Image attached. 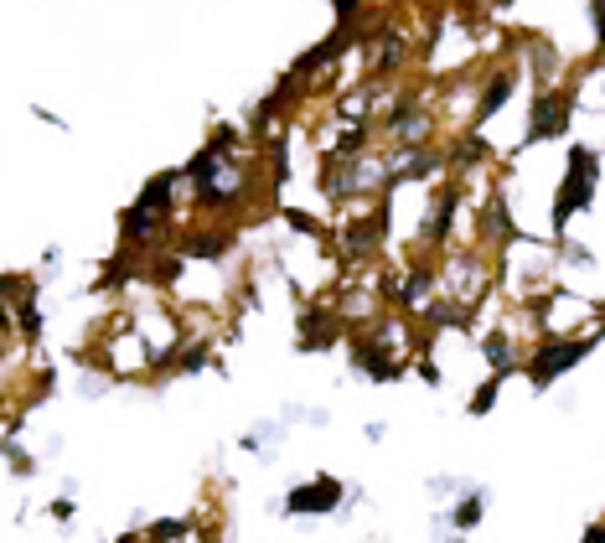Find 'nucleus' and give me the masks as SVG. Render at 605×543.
I'll use <instances>...</instances> for the list:
<instances>
[{"label":"nucleus","mask_w":605,"mask_h":543,"mask_svg":"<svg viewBox=\"0 0 605 543\" xmlns=\"http://www.w3.org/2000/svg\"><path fill=\"white\" fill-rule=\"evenodd\" d=\"M595 37L605 42V0H595Z\"/></svg>","instance_id":"4be33fe9"},{"label":"nucleus","mask_w":605,"mask_h":543,"mask_svg":"<svg viewBox=\"0 0 605 543\" xmlns=\"http://www.w3.org/2000/svg\"><path fill=\"white\" fill-rule=\"evenodd\" d=\"M595 181H600V156L590 145H574L569 150V171H564V187L554 197V228L569 223V213H585L590 197H595Z\"/></svg>","instance_id":"f257e3e1"},{"label":"nucleus","mask_w":605,"mask_h":543,"mask_svg":"<svg viewBox=\"0 0 605 543\" xmlns=\"http://www.w3.org/2000/svg\"><path fill=\"white\" fill-rule=\"evenodd\" d=\"M352 373H362V378H399L404 368H399V362H383V352L378 347H357V357H352Z\"/></svg>","instance_id":"39448f33"},{"label":"nucleus","mask_w":605,"mask_h":543,"mask_svg":"<svg viewBox=\"0 0 605 543\" xmlns=\"http://www.w3.org/2000/svg\"><path fill=\"white\" fill-rule=\"evenodd\" d=\"M569 130V99L564 94H549V99H538L533 114H528V140H554Z\"/></svg>","instance_id":"20e7f679"},{"label":"nucleus","mask_w":605,"mask_h":543,"mask_svg":"<svg viewBox=\"0 0 605 543\" xmlns=\"http://www.w3.org/2000/svg\"><path fill=\"white\" fill-rule=\"evenodd\" d=\"M150 233H161V213H150V207H130V213H125V238H130V244H145V238Z\"/></svg>","instance_id":"0eeeda50"},{"label":"nucleus","mask_w":605,"mask_h":543,"mask_svg":"<svg viewBox=\"0 0 605 543\" xmlns=\"http://www.w3.org/2000/svg\"><path fill=\"white\" fill-rule=\"evenodd\" d=\"M585 543H605V523H590L585 528Z\"/></svg>","instance_id":"5701e85b"},{"label":"nucleus","mask_w":605,"mask_h":543,"mask_svg":"<svg viewBox=\"0 0 605 543\" xmlns=\"http://www.w3.org/2000/svg\"><path fill=\"white\" fill-rule=\"evenodd\" d=\"M347 233H352V238H347L352 254H362V249H373V244H378V228H368V223H352Z\"/></svg>","instance_id":"dca6fc26"},{"label":"nucleus","mask_w":605,"mask_h":543,"mask_svg":"<svg viewBox=\"0 0 605 543\" xmlns=\"http://www.w3.org/2000/svg\"><path fill=\"white\" fill-rule=\"evenodd\" d=\"M337 502H342V481H331V476H316V481H306V487H295L285 497V507L300 512V518H311V512H331Z\"/></svg>","instance_id":"7ed1b4c3"},{"label":"nucleus","mask_w":605,"mask_h":543,"mask_svg":"<svg viewBox=\"0 0 605 543\" xmlns=\"http://www.w3.org/2000/svg\"><path fill=\"white\" fill-rule=\"evenodd\" d=\"M430 295V275H414L409 285H404V300H425Z\"/></svg>","instance_id":"6ab92c4d"},{"label":"nucleus","mask_w":605,"mask_h":543,"mask_svg":"<svg viewBox=\"0 0 605 543\" xmlns=\"http://www.w3.org/2000/svg\"><path fill=\"white\" fill-rule=\"evenodd\" d=\"M388 125H393V135H425L430 130V119H425V109H419V104H399V114H393L388 119Z\"/></svg>","instance_id":"1a4fd4ad"},{"label":"nucleus","mask_w":605,"mask_h":543,"mask_svg":"<svg viewBox=\"0 0 605 543\" xmlns=\"http://www.w3.org/2000/svg\"><path fill=\"white\" fill-rule=\"evenodd\" d=\"M487 228H497V233H492L497 244H512V238H518V228H512V218H507V197H502V192H492V207H487Z\"/></svg>","instance_id":"9d476101"},{"label":"nucleus","mask_w":605,"mask_h":543,"mask_svg":"<svg viewBox=\"0 0 605 543\" xmlns=\"http://www.w3.org/2000/svg\"><path fill=\"white\" fill-rule=\"evenodd\" d=\"M590 347H595L590 337H585V342H543V347L533 352V362H528V383H533V388H549L559 373L580 368V357H585Z\"/></svg>","instance_id":"f03ea898"},{"label":"nucleus","mask_w":605,"mask_h":543,"mask_svg":"<svg viewBox=\"0 0 605 543\" xmlns=\"http://www.w3.org/2000/svg\"><path fill=\"white\" fill-rule=\"evenodd\" d=\"M290 218V228H300V233H316V218H306V213H285Z\"/></svg>","instance_id":"412c9836"},{"label":"nucleus","mask_w":605,"mask_h":543,"mask_svg":"<svg viewBox=\"0 0 605 543\" xmlns=\"http://www.w3.org/2000/svg\"><path fill=\"white\" fill-rule=\"evenodd\" d=\"M456 207H461V192H445L440 202H435V218H430V238H445V228H450V218H456Z\"/></svg>","instance_id":"f8f14e48"},{"label":"nucleus","mask_w":605,"mask_h":543,"mask_svg":"<svg viewBox=\"0 0 605 543\" xmlns=\"http://www.w3.org/2000/svg\"><path fill=\"white\" fill-rule=\"evenodd\" d=\"M228 249H233V238H228V233L192 238V244H187V254H192V259H218V254H228Z\"/></svg>","instance_id":"4468645a"},{"label":"nucleus","mask_w":605,"mask_h":543,"mask_svg":"<svg viewBox=\"0 0 605 543\" xmlns=\"http://www.w3.org/2000/svg\"><path fill=\"white\" fill-rule=\"evenodd\" d=\"M481 352L492 357V368H497V373H512V342L502 337V331H492V337L481 342Z\"/></svg>","instance_id":"ddd939ff"},{"label":"nucleus","mask_w":605,"mask_h":543,"mask_svg":"<svg viewBox=\"0 0 605 543\" xmlns=\"http://www.w3.org/2000/svg\"><path fill=\"white\" fill-rule=\"evenodd\" d=\"M21 326L32 331V337H37V331H42V316H37V306H26V311H21Z\"/></svg>","instance_id":"aec40b11"},{"label":"nucleus","mask_w":605,"mask_h":543,"mask_svg":"<svg viewBox=\"0 0 605 543\" xmlns=\"http://www.w3.org/2000/svg\"><path fill=\"white\" fill-rule=\"evenodd\" d=\"M450 523H456L461 533H471V528L481 523V492H471V497H466V502H461L456 512H450Z\"/></svg>","instance_id":"2eb2a0df"},{"label":"nucleus","mask_w":605,"mask_h":543,"mask_svg":"<svg viewBox=\"0 0 605 543\" xmlns=\"http://www.w3.org/2000/svg\"><path fill=\"white\" fill-rule=\"evenodd\" d=\"M331 337H337V321H326V311H306L300 316V347H326Z\"/></svg>","instance_id":"423d86ee"},{"label":"nucleus","mask_w":605,"mask_h":543,"mask_svg":"<svg viewBox=\"0 0 605 543\" xmlns=\"http://www.w3.org/2000/svg\"><path fill=\"white\" fill-rule=\"evenodd\" d=\"M481 156H487V145H481V135H471V140L461 145V156H456V161H461V166H471V161H481Z\"/></svg>","instance_id":"a211bd4d"},{"label":"nucleus","mask_w":605,"mask_h":543,"mask_svg":"<svg viewBox=\"0 0 605 543\" xmlns=\"http://www.w3.org/2000/svg\"><path fill=\"white\" fill-rule=\"evenodd\" d=\"M171 171L166 176H150V187L140 192V207H150V213H166V202H171Z\"/></svg>","instance_id":"9b49d317"},{"label":"nucleus","mask_w":605,"mask_h":543,"mask_svg":"<svg viewBox=\"0 0 605 543\" xmlns=\"http://www.w3.org/2000/svg\"><path fill=\"white\" fill-rule=\"evenodd\" d=\"M512 83H518V78H512V73H497L492 83H487V94H481V104H476V119H492L502 104H507V94H512Z\"/></svg>","instance_id":"6e6552de"},{"label":"nucleus","mask_w":605,"mask_h":543,"mask_svg":"<svg viewBox=\"0 0 605 543\" xmlns=\"http://www.w3.org/2000/svg\"><path fill=\"white\" fill-rule=\"evenodd\" d=\"M497 388H502V373H497V378H492V383L471 399V414H487V409H492V399H497Z\"/></svg>","instance_id":"f3484780"}]
</instances>
